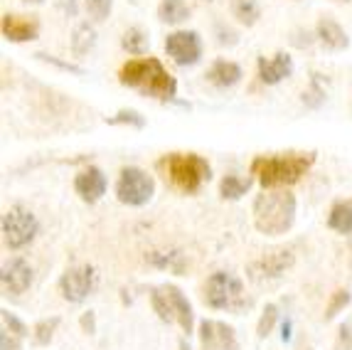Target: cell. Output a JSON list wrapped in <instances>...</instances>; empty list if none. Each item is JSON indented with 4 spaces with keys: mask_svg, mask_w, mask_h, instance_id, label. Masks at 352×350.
Wrapping results in <instances>:
<instances>
[{
    "mask_svg": "<svg viewBox=\"0 0 352 350\" xmlns=\"http://www.w3.org/2000/svg\"><path fill=\"white\" fill-rule=\"evenodd\" d=\"M118 82L143 96L158 101H173L177 96V82L158 57H133L118 70Z\"/></svg>",
    "mask_w": 352,
    "mask_h": 350,
    "instance_id": "obj_1",
    "label": "cell"
},
{
    "mask_svg": "<svg viewBox=\"0 0 352 350\" xmlns=\"http://www.w3.org/2000/svg\"><path fill=\"white\" fill-rule=\"evenodd\" d=\"M316 163L313 151L298 153H278V156H256L249 165V173L254 181L264 190H276V187H288L303 178Z\"/></svg>",
    "mask_w": 352,
    "mask_h": 350,
    "instance_id": "obj_2",
    "label": "cell"
},
{
    "mask_svg": "<svg viewBox=\"0 0 352 350\" xmlns=\"http://www.w3.org/2000/svg\"><path fill=\"white\" fill-rule=\"evenodd\" d=\"M296 212H298V203H296V195L291 190H286V187L264 190L254 200V227L266 237H281L294 227Z\"/></svg>",
    "mask_w": 352,
    "mask_h": 350,
    "instance_id": "obj_3",
    "label": "cell"
},
{
    "mask_svg": "<svg viewBox=\"0 0 352 350\" xmlns=\"http://www.w3.org/2000/svg\"><path fill=\"white\" fill-rule=\"evenodd\" d=\"M158 170L180 193H200V187L212 178V168L197 153H165L158 161Z\"/></svg>",
    "mask_w": 352,
    "mask_h": 350,
    "instance_id": "obj_4",
    "label": "cell"
},
{
    "mask_svg": "<svg viewBox=\"0 0 352 350\" xmlns=\"http://www.w3.org/2000/svg\"><path fill=\"white\" fill-rule=\"evenodd\" d=\"M202 304L214 311H234V313H239V311H244L249 306V298L241 279H236L229 271H214L202 284Z\"/></svg>",
    "mask_w": 352,
    "mask_h": 350,
    "instance_id": "obj_5",
    "label": "cell"
},
{
    "mask_svg": "<svg viewBox=\"0 0 352 350\" xmlns=\"http://www.w3.org/2000/svg\"><path fill=\"white\" fill-rule=\"evenodd\" d=\"M0 232H3V245L10 251H18L35 242L37 232H40V222H37L35 212L15 203L8 207L0 220Z\"/></svg>",
    "mask_w": 352,
    "mask_h": 350,
    "instance_id": "obj_6",
    "label": "cell"
},
{
    "mask_svg": "<svg viewBox=\"0 0 352 350\" xmlns=\"http://www.w3.org/2000/svg\"><path fill=\"white\" fill-rule=\"evenodd\" d=\"M155 195V181L153 175H148L138 165H126L118 173L116 181V198L121 205H129V207H143L148 205Z\"/></svg>",
    "mask_w": 352,
    "mask_h": 350,
    "instance_id": "obj_7",
    "label": "cell"
},
{
    "mask_svg": "<svg viewBox=\"0 0 352 350\" xmlns=\"http://www.w3.org/2000/svg\"><path fill=\"white\" fill-rule=\"evenodd\" d=\"M296 264V254L294 249H271V251H264L261 257H256L254 262L247 264V276L252 281H271V279H278L288 271V269Z\"/></svg>",
    "mask_w": 352,
    "mask_h": 350,
    "instance_id": "obj_8",
    "label": "cell"
},
{
    "mask_svg": "<svg viewBox=\"0 0 352 350\" xmlns=\"http://www.w3.org/2000/svg\"><path fill=\"white\" fill-rule=\"evenodd\" d=\"M165 54L177 67H192L202 59V37L195 30H175L165 37Z\"/></svg>",
    "mask_w": 352,
    "mask_h": 350,
    "instance_id": "obj_9",
    "label": "cell"
},
{
    "mask_svg": "<svg viewBox=\"0 0 352 350\" xmlns=\"http://www.w3.org/2000/svg\"><path fill=\"white\" fill-rule=\"evenodd\" d=\"M96 286V269L91 264H79V267L67 269L59 276V294L69 304H82Z\"/></svg>",
    "mask_w": 352,
    "mask_h": 350,
    "instance_id": "obj_10",
    "label": "cell"
},
{
    "mask_svg": "<svg viewBox=\"0 0 352 350\" xmlns=\"http://www.w3.org/2000/svg\"><path fill=\"white\" fill-rule=\"evenodd\" d=\"M197 336H200L202 350H239L234 328L222 321H212V318L200 321Z\"/></svg>",
    "mask_w": 352,
    "mask_h": 350,
    "instance_id": "obj_11",
    "label": "cell"
},
{
    "mask_svg": "<svg viewBox=\"0 0 352 350\" xmlns=\"http://www.w3.org/2000/svg\"><path fill=\"white\" fill-rule=\"evenodd\" d=\"M106 187H109V181L99 165H87L74 175V193L89 205L99 203L106 195Z\"/></svg>",
    "mask_w": 352,
    "mask_h": 350,
    "instance_id": "obj_12",
    "label": "cell"
},
{
    "mask_svg": "<svg viewBox=\"0 0 352 350\" xmlns=\"http://www.w3.org/2000/svg\"><path fill=\"white\" fill-rule=\"evenodd\" d=\"M291 74H294V59L288 52H276L274 57L256 59V76L258 82L266 84V87H276Z\"/></svg>",
    "mask_w": 352,
    "mask_h": 350,
    "instance_id": "obj_13",
    "label": "cell"
},
{
    "mask_svg": "<svg viewBox=\"0 0 352 350\" xmlns=\"http://www.w3.org/2000/svg\"><path fill=\"white\" fill-rule=\"evenodd\" d=\"M0 286L8 296H20L32 286V267L23 257H15L0 271Z\"/></svg>",
    "mask_w": 352,
    "mask_h": 350,
    "instance_id": "obj_14",
    "label": "cell"
},
{
    "mask_svg": "<svg viewBox=\"0 0 352 350\" xmlns=\"http://www.w3.org/2000/svg\"><path fill=\"white\" fill-rule=\"evenodd\" d=\"M0 30L8 42H32L40 35V25L37 20L28 18V15H15V12H6L0 20Z\"/></svg>",
    "mask_w": 352,
    "mask_h": 350,
    "instance_id": "obj_15",
    "label": "cell"
},
{
    "mask_svg": "<svg viewBox=\"0 0 352 350\" xmlns=\"http://www.w3.org/2000/svg\"><path fill=\"white\" fill-rule=\"evenodd\" d=\"M163 291L170 301V309H173V316H175V323L182 328V333H192L195 328V311H192V304L188 301V296L182 294V289H177L175 284H163Z\"/></svg>",
    "mask_w": 352,
    "mask_h": 350,
    "instance_id": "obj_16",
    "label": "cell"
},
{
    "mask_svg": "<svg viewBox=\"0 0 352 350\" xmlns=\"http://www.w3.org/2000/svg\"><path fill=\"white\" fill-rule=\"evenodd\" d=\"M316 37H318V42L325 47V50H330V52H342V50H347V45H350V37H347V32L340 28V23H335L333 18H320V20H318Z\"/></svg>",
    "mask_w": 352,
    "mask_h": 350,
    "instance_id": "obj_17",
    "label": "cell"
},
{
    "mask_svg": "<svg viewBox=\"0 0 352 350\" xmlns=\"http://www.w3.org/2000/svg\"><path fill=\"white\" fill-rule=\"evenodd\" d=\"M205 76H207V82L214 84V87L232 89L241 82L244 72H241V67L236 65V62H232V59H214L210 70L205 72Z\"/></svg>",
    "mask_w": 352,
    "mask_h": 350,
    "instance_id": "obj_18",
    "label": "cell"
},
{
    "mask_svg": "<svg viewBox=\"0 0 352 350\" xmlns=\"http://www.w3.org/2000/svg\"><path fill=\"white\" fill-rule=\"evenodd\" d=\"M146 262L155 269H163V271H170V274L182 276L188 271V259L180 249H163V251H148Z\"/></svg>",
    "mask_w": 352,
    "mask_h": 350,
    "instance_id": "obj_19",
    "label": "cell"
},
{
    "mask_svg": "<svg viewBox=\"0 0 352 350\" xmlns=\"http://www.w3.org/2000/svg\"><path fill=\"white\" fill-rule=\"evenodd\" d=\"M158 18H160V23L180 25L190 18V8H188L185 0H160Z\"/></svg>",
    "mask_w": 352,
    "mask_h": 350,
    "instance_id": "obj_20",
    "label": "cell"
},
{
    "mask_svg": "<svg viewBox=\"0 0 352 350\" xmlns=\"http://www.w3.org/2000/svg\"><path fill=\"white\" fill-rule=\"evenodd\" d=\"M328 227L338 234H352V203H335L330 207Z\"/></svg>",
    "mask_w": 352,
    "mask_h": 350,
    "instance_id": "obj_21",
    "label": "cell"
},
{
    "mask_svg": "<svg viewBox=\"0 0 352 350\" xmlns=\"http://www.w3.org/2000/svg\"><path fill=\"white\" fill-rule=\"evenodd\" d=\"M254 178H241V175H224L219 181V195L224 200H239L249 193Z\"/></svg>",
    "mask_w": 352,
    "mask_h": 350,
    "instance_id": "obj_22",
    "label": "cell"
},
{
    "mask_svg": "<svg viewBox=\"0 0 352 350\" xmlns=\"http://www.w3.org/2000/svg\"><path fill=\"white\" fill-rule=\"evenodd\" d=\"M94 45H96V30L89 23H82L74 30V35H72V52H74V57H84V54L91 52Z\"/></svg>",
    "mask_w": 352,
    "mask_h": 350,
    "instance_id": "obj_23",
    "label": "cell"
},
{
    "mask_svg": "<svg viewBox=\"0 0 352 350\" xmlns=\"http://www.w3.org/2000/svg\"><path fill=\"white\" fill-rule=\"evenodd\" d=\"M229 8H232V18L239 25H247V28L256 25L258 18H261V10H258V6L254 0H232Z\"/></svg>",
    "mask_w": 352,
    "mask_h": 350,
    "instance_id": "obj_24",
    "label": "cell"
},
{
    "mask_svg": "<svg viewBox=\"0 0 352 350\" xmlns=\"http://www.w3.org/2000/svg\"><path fill=\"white\" fill-rule=\"evenodd\" d=\"M121 47H124L126 52L133 54V57H143L148 50V35L146 30L138 28V25H133V28H129L124 32V37H121Z\"/></svg>",
    "mask_w": 352,
    "mask_h": 350,
    "instance_id": "obj_25",
    "label": "cell"
},
{
    "mask_svg": "<svg viewBox=\"0 0 352 350\" xmlns=\"http://www.w3.org/2000/svg\"><path fill=\"white\" fill-rule=\"evenodd\" d=\"M148 296H151V306H153V311H155V316H158L160 321L175 323V316H173L170 301H168V296H165L163 286H151V289H148Z\"/></svg>",
    "mask_w": 352,
    "mask_h": 350,
    "instance_id": "obj_26",
    "label": "cell"
},
{
    "mask_svg": "<svg viewBox=\"0 0 352 350\" xmlns=\"http://www.w3.org/2000/svg\"><path fill=\"white\" fill-rule=\"evenodd\" d=\"M350 301H352V294L347 291V289H335V291L330 294L328 304H325L323 318H325V321H333L335 316L342 313V311H345L347 306H350Z\"/></svg>",
    "mask_w": 352,
    "mask_h": 350,
    "instance_id": "obj_27",
    "label": "cell"
},
{
    "mask_svg": "<svg viewBox=\"0 0 352 350\" xmlns=\"http://www.w3.org/2000/svg\"><path fill=\"white\" fill-rule=\"evenodd\" d=\"M57 328H59V316L42 318V321H37L35 328H32V340H35L37 345H50L54 338V333H57Z\"/></svg>",
    "mask_w": 352,
    "mask_h": 350,
    "instance_id": "obj_28",
    "label": "cell"
},
{
    "mask_svg": "<svg viewBox=\"0 0 352 350\" xmlns=\"http://www.w3.org/2000/svg\"><path fill=\"white\" fill-rule=\"evenodd\" d=\"M106 123H111V126H131V129H143V126H146V116H143L141 111H135V109H121V111H116L111 119H106Z\"/></svg>",
    "mask_w": 352,
    "mask_h": 350,
    "instance_id": "obj_29",
    "label": "cell"
},
{
    "mask_svg": "<svg viewBox=\"0 0 352 350\" xmlns=\"http://www.w3.org/2000/svg\"><path fill=\"white\" fill-rule=\"evenodd\" d=\"M278 321V306L276 304H266L264 311H261V316H258V323H256V336L261 340L269 338V333L274 331V326H276Z\"/></svg>",
    "mask_w": 352,
    "mask_h": 350,
    "instance_id": "obj_30",
    "label": "cell"
},
{
    "mask_svg": "<svg viewBox=\"0 0 352 350\" xmlns=\"http://www.w3.org/2000/svg\"><path fill=\"white\" fill-rule=\"evenodd\" d=\"M323 101H325V89H323V84H320V74H313L311 87L303 92V104L311 106V109H318Z\"/></svg>",
    "mask_w": 352,
    "mask_h": 350,
    "instance_id": "obj_31",
    "label": "cell"
},
{
    "mask_svg": "<svg viewBox=\"0 0 352 350\" xmlns=\"http://www.w3.org/2000/svg\"><path fill=\"white\" fill-rule=\"evenodd\" d=\"M84 8H87V12L91 15V20L104 23V20L111 15L113 0H84Z\"/></svg>",
    "mask_w": 352,
    "mask_h": 350,
    "instance_id": "obj_32",
    "label": "cell"
},
{
    "mask_svg": "<svg viewBox=\"0 0 352 350\" xmlns=\"http://www.w3.org/2000/svg\"><path fill=\"white\" fill-rule=\"evenodd\" d=\"M0 318H3V328H8V331H10V333H15L18 338H25V336H30V328L25 326L23 321H20L18 316L10 313V311H8V309L0 311Z\"/></svg>",
    "mask_w": 352,
    "mask_h": 350,
    "instance_id": "obj_33",
    "label": "cell"
},
{
    "mask_svg": "<svg viewBox=\"0 0 352 350\" xmlns=\"http://www.w3.org/2000/svg\"><path fill=\"white\" fill-rule=\"evenodd\" d=\"M335 350H352V326H350V323H342V326L338 328Z\"/></svg>",
    "mask_w": 352,
    "mask_h": 350,
    "instance_id": "obj_34",
    "label": "cell"
},
{
    "mask_svg": "<svg viewBox=\"0 0 352 350\" xmlns=\"http://www.w3.org/2000/svg\"><path fill=\"white\" fill-rule=\"evenodd\" d=\"M214 32H217V42L222 47H232V45H236V42H239V35H236L234 30L227 28V25H222V23L214 28Z\"/></svg>",
    "mask_w": 352,
    "mask_h": 350,
    "instance_id": "obj_35",
    "label": "cell"
},
{
    "mask_svg": "<svg viewBox=\"0 0 352 350\" xmlns=\"http://www.w3.org/2000/svg\"><path fill=\"white\" fill-rule=\"evenodd\" d=\"M23 338H18L15 333H10L8 328H3L0 331V348L3 350H23V343H20Z\"/></svg>",
    "mask_w": 352,
    "mask_h": 350,
    "instance_id": "obj_36",
    "label": "cell"
},
{
    "mask_svg": "<svg viewBox=\"0 0 352 350\" xmlns=\"http://www.w3.org/2000/svg\"><path fill=\"white\" fill-rule=\"evenodd\" d=\"M35 57H40L42 62H50V65H54V67H59V70H65V72H74V74H82V67H76V65H72V62H62V59H57V57H52V54H42V52H37Z\"/></svg>",
    "mask_w": 352,
    "mask_h": 350,
    "instance_id": "obj_37",
    "label": "cell"
},
{
    "mask_svg": "<svg viewBox=\"0 0 352 350\" xmlns=\"http://www.w3.org/2000/svg\"><path fill=\"white\" fill-rule=\"evenodd\" d=\"M79 326H82V331L87 333V336H94L96 333V313L94 311H84V313L79 316Z\"/></svg>",
    "mask_w": 352,
    "mask_h": 350,
    "instance_id": "obj_38",
    "label": "cell"
},
{
    "mask_svg": "<svg viewBox=\"0 0 352 350\" xmlns=\"http://www.w3.org/2000/svg\"><path fill=\"white\" fill-rule=\"evenodd\" d=\"M313 40H318L316 35H311L308 30H296L294 37H291V42H294L296 47H311Z\"/></svg>",
    "mask_w": 352,
    "mask_h": 350,
    "instance_id": "obj_39",
    "label": "cell"
},
{
    "mask_svg": "<svg viewBox=\"0 0 352 350\" xmlns=\"http://www.w3.org/2000/svg\"><path fill=\"white\" fill-rule=\"evenodd\" d=\"M281 340L283 343H288V340H291V321H283V326H281Z\"/></svg>",
    "mask_w": 352,
    "mask_h": 350,
    "instance_id": "obj_40",
    "label": "cell"
},
{
    "mask_svg": "<svg viewBox=\"0 0 352 350\" xmlns=\"http://www.w3.org/2000/svg\"><path fill=\"white\" fill-rule=\"evenodd\" d=\"M177 350H190V343L185 338H180V343H177Z\"/></svg>",
    "mask_w": 352,
    "mask_h": 350,
    "instance_id": "obj_41",
    "label": "cell"
},
{
    "mask_svg": "<svg viewBox=\"0 0 352 350\" xmlns=\"http://www.w3.org/2000/svg\"><path fill=\"white\" fill-rule=\"evenodd\" d=\"M25 3H42V0H25Z\"/></svg>",
    "mask_w": 352,
    "mask_h": 350,
    "instance_id": "obj_42",
    "label": "cell"
},
{
    "mask_svg": "<svg viewBox=\"0 0 352 350\" xmlns=\"http://www.w3.org/2000/svg\"><path fill=\"white\" fill-rule=\"evenodd\" d=\"M335 3H350V0H335Z\"/></svg>",
    "mask_w": 352,
    "mask_h": 350,
    "instance_id": "obj_43",
    "label": "cell"
}]
</instances>
